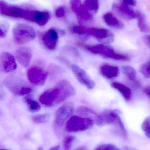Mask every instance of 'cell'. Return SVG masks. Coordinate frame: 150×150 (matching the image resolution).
<instances>
[{"mask_svg":"<svg viewBox=\"0 0 150 150\" xmlns=\"http://www.w3.org/2000/svg\"><path fill=\"white\" fill-rule=\"evenodd\" d=\"M75 93V88L69 81L61 80L55 87L48 89L42 93L39 101L43 105L51 107L63 102Z\"/></svg>","mask_w":150,"mask_h":150,"instance_id":"1","label":"cell"},{"mask_svg":"<svg viewBox=\"0 0 150 150\" xmlns=\"http://www.w3.org/2000/svg\"><path fill=\"white\" fill-rule=\"evenodd\" d=\"M12 35L15 43L23 45L28 43L35 38V30L31 26L25 24L18 23L12 29Z\"/></svg>","mask_w":150,"mask_h":150,"instance_id":"2","label":"cell"},{"mask_svg":"<svg viewBox=\"0 0 150 150\" xmlns=\"http://www.w3.org/2000/svg\"><path fill=\"white\" fill-rule=\"evenodd\" d=\"M5 87L14 95L23 96L31 92L32 89L21 78L11 76L5 79L4 82Z\"/></svg>","mask_w":150,"mask_h":150,"instance_id":"3","label":"cell"},{"mask_svg":"<svg viewBox=\"0 0 150 150\" xmlns=\"http://www.w3.org/2000/svg\"><path fill=\"white\" fill-rule=\"evenodd\" d=\"M95 123V121L90 118L73 116L68 120L66 130L74 133L83 132L91 128Z\"/></svg>","mask_w":150,"mask_h":150,"instance_id":"4","label":"cell"},{"mask_svg":"<svg viewBox=\"0 0 150 150\" xmlns=\"http://www.w3.org/2000/svg\"><path fill=\"white\" fill-rule=\"evenodd\" d=\"M77 45L91 53L100 55L105 58L112 59L116 60L118 53L114 51L112 47L107 44H98L96 45H87L82 43H77Z\"/></svg>","mask_w":150,"mask_h":150,"instance_id":"5","label":"cell"},{"mask_svg":"<svg viewBox=\"0 0 150 150\" xmlns=\"http://www.w3.org/2000/svg\"><path fill=\"white\" fill-rule=\"evenodd\" d=\"M28 10L19 6L9 4L3 0H1L0 1V13L2 16L25 19Z\"/></svg>","mask_w":150,"mask_h":150,"instance_id":"6","label":"cell"},{"mask_svg":"<svg viewBox=\"0 0 150 150\" xmlns=\"http://www.w3.org/2000/svg\"><path fill=\"white\" fill-rule=\"evenodd\" d=\"M74 112V105L70 102L63 104L57 110L55 114V123L57 127H61L70 118Z\"/></svg>","mask_w":150,"mask_h":150,"instance_id":"7","label":"cell"},{"mask_svg":"<svg viewBox=\"0 0 150 150\" xmlns=\"http://www.w3.org/2000/svg\"><path fill=\"white\" fill-rule=\"evenodd\" d=\"M88 34L93 36L104 44L112 43L114 40L113 33L105 28H90L88 29Z\"/></svg>","mask_w":150,"mask_h":150,"instance_id":"8","label":"cell"},{"mask_svg":"<svg viewBox=\"0 0 150 150\" xmlns=\"http://www.w3.org/2000/svg\"><path fill=\"white\" fill-rule=\"evenodd\" d=\"M27 77L31 83L36 85H42L45 83L48 74L41 68L33 67L27 70Z\"/></svg>","mask_w":150,"mask_h":150,"instance_id":"9","label":"cell"},{"mask_svg":"<svg viewBox=\"0 0 150 150\" xmlns=\"http://www.w3.org/2000/svg\"><path fill=\"white\" fill-rule=\"evenodd\" d=\"M71 70L77 79L88 89L92 90L95 87L96 83L85 70L75 64L71 66Z\"/></svg>","mask_w":150,"mask_h":150,"instance_id":"10","label":"cell"},{"mask_svg":"<svg viewBox=\"0 0 150 150\" xmlns=\"http://www.w3.org/2000/svg\"><path fill=\"white\" fill-rule=\"evenodd\" d=\"M50 17V13L47 11L29 9L25 19L34 22L40 26H43L47 23Z\"/></svg>","mask_w":150,"mask_h":150,"instance_id":"11","label":"cell"},{"mask_svg":"<svg viewBox=\"0 0 150 150\" xmlns=\"http://www.w3.org/2000/svg\"><path fill=\"white\" fill-rule=\"evenodd\" d=\"M112 9L116 14L124 19L131 20L137 18V11H136L132 6L123 3L113 4Z\"/></svg>","mask_w":150,"mask_h":150,"instance_id":"12","label":"cell"},{"mask_svg":"<svg viewBox=\"0 0 150 150\" xmlns=\"http://www.w3.org/2000/svg\"><path fill=\"white\" fill-rule=\"evenodd\" d=\"M70 4L72 11L80 19L88 21L92 19V15L81 0H70Z\"/></svg>","mask_w":150,"mask_h":150,"instance_id":"13","label":"cell"},{"mask_svg":"<svg viewBox=\"0 0 150 150\" xmlns=\"http://www.w3.org/2000/svg\"><path fill=\"white\" fill-rule=\"evenodd\" d=\"M59 36L55 29L51 28L44 33L42 41L44 46L50 51H53L57 48Z\"/></svg>","mask_w":150,"mask_h":150,"instance_id":"14","label":"cell"},{"mask_svg":"<svg viewBox=\"0 0 150 150\" xmlns=\"http://www.w3.org/2000/svg\"><path fill=\"white\" fill-rule=\"evenodd\" d=\"M119 116V114L118 111L106 110L98 115L95 123L99 127L113 124Z\"/></svg>","mask_w":150,"mask_h":150,"instance_id":"15","label":"cell"},{"mask_svg":"<svg viewBox=\"0 0 150 150\" xmlns=\"http://www.w3.org/2000/svg\"><path fill=\"white\" fill-rule=\"evenodd\" d=\"M0 67L4 73H9L14 71L17 68V64L14 56L9 52H3L1 55Z\"/></svg>","mask_w":150,"mask_h":150,"instance_id":"16","label":"cell"},{"mask_svg":"<svg viewBox=\"0 0 150 150\" xmlns=\"http://www.w3.org/2000/svg\"><path fill=\"white\" fill-rule=\"evenodd\" d=\"M32 57L31 50L29 47H22L16 50V59L23 67H28L31 63Z\"/></svg>","mask_w":150,"mask_h":150,"instance_id":"17","label":"cell"},{"mask_svg":"<svg viewBox=\"0 0 150 150\" xmlns=\"http://www.w3.org/2000/svg\"><path fill=\"white\" fill-rule=\"evenodd\" d=\"M100 72L104 77L112 79L119 76L120 69L118 67L105 63L101 64L100 67Z\"/></svg>","mask_w":150,"mask_h":150,"instance_id":"18","label":"cell"},{"mask_svg":"<svg viewBox=\"0 0 150 150\" xmlns=\"http://www.w3.org/2000/svg\"><path fill=\"white\" fill-rule=\"evenodd\" d=\"M103 18L105 23L112 28L119 30L124 27L123 23L112 12H107L104 14Z\"/></svg>","mask_w":150,"mask_h":150,"instance_id":"19","label":"cell"},{"mask_svg":"<svg viewBox=\"0 0 150 150\" xmlns=\"http://www.w3.org/2000/svg\"><path fill=\"white\" fill-rule=\"evenodd\" d=\"M111 86L114 89L118 91L122 95L125 100L129 102L132 98V92L130 88L123 84L119 82H113L111 84Z\"/></svg>","mask_w":150,"mask_h":150,"instance_id":"20","label":"cell"},{"mask_svg":"<svg viewBox=\"0 0 150 150\" xmlns=\"http://www.w3.org/2000/svg\"><path fill=\"white\" fill-rule=\"evenodd\" d=\"M113 125L114 132L124 140H127L128 138L127 131L122 120L120 116H119L116 121L112 124Z\"/></svg>","mask_w":150,"mask_h":150,"instance_id":"21","label":"cell"},{"mask_svg":"<svg viewBox=\"0 0 150 150\" xmlns=\"http://www.w3.org/2000/svg\"><path fill=\"white\" fill-rule=\"evenodd\" d=\"M137 25L141 32L144 33L149 32V26L146 22L144 14L140 11H137Z\"/></svg>","mask_w":150,"mask_h":150,"instance_id":"22","label":"cell"},{"mask_svg":"<svg viewBox=\"0 0 150 150\" xmlns=\"http://www.w3.org/2000/svg\"><path fill=\"white\" fill-rule=\"evenodd\" d=\"M77 111L80 115H82L83 117L92 119L95 122L98 116V115L93 110L86 107H79L77 108Z\"/></svg>","mask_w":150,"mask_h":150,"instance_id":"23","label":"cell"},{"mask_svg":"<svg viewBox=\"0 0 150 150\" xmlns=\"http://www.w3.org/2000/svg\"><path fill=\"white\" fill-rule=\"evenodd\" d=\"M23 100L30 112H36L40 110L41 108L40 105L36 100L33 99L29 95L24 97Z\"/></svg>","mask_w":150,"mask_h":150,"instance_id":"24","label":"cell"},{"mask_svg":"<svg viewBox=\"0 0 150 150\" xmlns=\"http://www.w3.org/2000/svg\"><path fill=\"white\" fill-rule=\"evenodd\" d=\"M84 5L89 11L97 13L99 9V0H85Z\"/></svg>","mask_w":150,"mask_h":150,"instance_id":"25","label":"cell"},{"mask_svg":"<svg viewBox=\"0 0 150 150\" xmlns=\"http://www.w3.org/2000/svg\"><path fill=\"white\" fill-rule=\"evenodd\" d=\"M121 69L123 74L127 76L129 80H135L136 78V73L135 69L133 67L124 66L122 67Z\"/></svg>","mask_w":150,"mask_h":150,"instance_id":"26","label":"cell"},{"mask_svg":"<svg viewBox=\"0 0 150 150\" xmlns=\"http://www.w3.org/2000/svg\"><path fill=\"white\" fill-rule=\"evenodd\" d=\"M50 117H51V115L49 114H42L34 115L33 117L32 120L35 123H46L50 120Z\"/></svg>","mask_w":150,"mask_h":150,"instance_id":"27","label":"cell"},{"mask_svg":"<svg viewBox=\"0 0 150 150\" xmlns=\"http://www.w3.org/2000/svg\"><path fill=\"white\" fill-rule=\"evenodd\" d=\"M141 129L146 137L150 139V116L146 117L143 122Z\"/></svg>","mask_w":150,"mask_h":150,"instance_id":"28","label":"cell"},{"mask_svg":"<svg viewBox=\"0 0 150 150\" xmlns=\"http://www.w3.org/2000/svg\"><path fill=\"white\" fill-rule=\"evenodd\" d=\"M140 71L144 77L150 78V60L142 64Z\"/></svg>","mask_w":150,"mask_h":150,"instance_id":"29","label":"cell"},{"mask_svg":"<svg viewBox=\"0 0 150 150\" xmlns=\"http://www.w3.org/2000/svg\"><path fill=\"white\" fill-rule=\"evenodd\" d=\"M75 137L73 136L68 135L64 138L63 142V146L64 150H70L72 147Z\"/></svg>","mask_w":150,"mask_h":150,"instance_id":"30","label":"cell"},{"mask_svg":"<svg viewBox=\"0 0 150 150\" xmlns=\"http://www.w3.org/2000/svg\"><path fill=\"white\" fill-rule=\"evenodd\" d=\"M88 29L82 25L75 26L72 29V31L74 33L80 35H86L88 34Z\"/></svg>","mask_w":150,"mask_h":150,"instance_id":"31","label":"cell"},{"mask_svg":"<svg viewBox=\"0 0 150 150\" xmlns=\"http://www.w3.org/2000/svg\"><path fill=\"white\" fill-rule=\"evenodd\" d=\"M94 150H121L118 147L112 144H101Z\"/></svg>","mask_w":150,"mask_h":150,"instance_id":"32","label":"cell"},{"mask_svg":"<svg viewBox=\"0 0 150 150\" xmlns=\"http://www.w3.org/2000/svg\"><path fill=\"white\" fill-rule=\"evenodd\" d=\"M9 25L5 21H2L0 23V37L3 38L6 36L9 31Z\"/></svg>","mask_w":150,"mask_h":150,"instance_id":"33","label":"cell"},{"mask_svg":"<svg viewBox=\"0 0 150 150\" xmlns=\"http://www.w3.org/2000/svg\"><path fill=\"white\" fill-rule=\"evenodd\" d=\"M65 11L63 7H59L55 10V15L57 18L63 17L65 16Z\"/></svg>","mask_w":150,"mask_h":150,"instance_id":"34","label":"cell"},{"mask_svg":"<svg viewBox=\"0 0 150 150\" xmlns=\"http://www.w3.org/2000/svg\"><path fill=\"white\" fill-rule=\"evenodd\" d=\"M122 2L131 6H135L137 4L136 0H121Z\"/></svg>","mask_w":150,"mask_h":150,"instance_id":"35","label":"cell"},{"mask_svg":"<svg viewBox=\"0 0 150 150\" xmlns=\"http://www.w3.org/2000/svg\"><path fill=\"white\" fill-rule=\"evenodd\" d=\"M144 40L147 45L150 47V35H146L144 37Z\"/></svg>","mask_w":150,"mask_h":150,"instance_id":"36","label":"cell"},{"mask_svg":"<svg viewBox=\"0 0 150 150\" xmlns=\"http://www.w3.org/2000/svg\"><path fill=\"white\" fill-rule=\"evenodd\" d=\"M144 92L145 94L150 98V85L144 88Z\"/></svg>","mask_w":150,"mask_h":150,"instance_id":"37","label":"cell"},{"mask_svg":"<svg viewBox=\"0 0 150 150\" xmlns=\"http://www.w3.org/2000/svg\"><path fill=\"white\" fill-rule=\"evenodd\" d=\"M122 150H139L136 148L129 146H125L122 148Z\"/></svg>","mask_w":150,"mask_h":150,"instance_id":"38","label":"cell"},{"mask_svg":"<svg viewBox=\"0 0 150 150\" xmlns=\"http://www.w3.org/2000/svg\"><path fill=\"white\" fill-rule=\"evenodd\" d=\"M49 150H61L60 147L59 145H57V146L52 147V148L49 149Z\"/></svg>","mask_w":150,"mask_h":150,"instance_id":"39","label":"cell"},{"mask_svg":"<svg viewBox=\"0 0 150 150\" xmlns=\"http://www.w3.org/2000/svg\"><path fill=\"white\" fill-rule=\"evenodd\" d=\"M75 150H87V148L86 146H83L79 147Z\"/></svg>","mask_w":150,"mask_h":150,"instance_id":"40","label":"cell"},{"mask_svg":"<svg viewBox=\"0 0 150 150\" xmlns=\"http://www.w3.org/2000/svg\"><path fill=\"white\" fill-rule=\"evenodd\" d=\"M38 150H44V149H43V148H41V147H40V148H38Z\"/></svg>","mask_w":150,"mask_h":150,"instance_id":"41","label":"cell"},{"mask_svg":"<svg viewBox=\"0 0 150 150\" xmlns=\"http://www.w3.org/2000/svg\"><path fill=\"white\" fill-rule=\"evenodd\" d=\"M0 150H7V149H1Z\"/></svg>","mask_w":150,"mask_h":150,"instance_id":"42","label":"cell"}]
</instances>
